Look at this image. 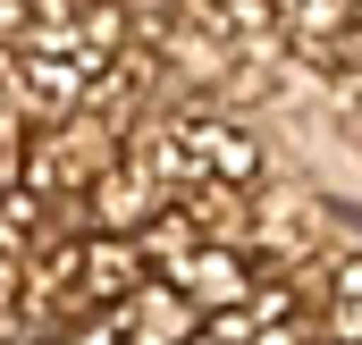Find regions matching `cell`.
I'll list each match as a JSON object with an SVG mask.
<instances>
[{
    "instance_id": "cell-1",
    "label": "cell",
    "mask_w": 362,
    "mask_h": 345,
    "mask_svg": "<svg viewBox=\"0 0 362 345\" xmlns=\"http://www.w3.org/2000/svg\"><path fill=\"white\" fill-rule=\"evenodd\" d=\"M337 337L362 345V261H346V269H337Z\"/></svg>"
}]
</instances>
